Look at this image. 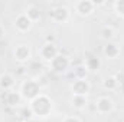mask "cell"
I'll use <instances>...</instances> for the list:
<instances>
[{
    "label": "cell",
    "mask_w": 124,
    "mask_h": 122,
    "mask_svg": "<svg viewBox=\"0 0 124 122\" xmlns=\"http://www.w3.org/2000/svg\"><path fill=\"white\" fill-rule=\"evenodd\" d=\"M52 108V103H51V99L45 95H39L38 98H35L31 102V109L32 112L38 116H45L46 114H49Z\"/></svg>",
    "instance_id": "6da1fadb"
},
{
    "label": "cell",
    "mask_w": 124,
    "mask_h": 122,
    "mask_svg": "<svg viewBox=\"0 0 124 122\" xmlns=\"http://www.w3.org/2000/svg\"><path fill=\"white\" fill-rule=\"evenodd\" d=\"M22 95L26 98V99H31L33 101L35 98H38L40 95V88L36 82L33 81H25L23 85H22Z\"/></svg>",
    "instance_id": "7a4b0ae2"
},
{
    "label": "cell",
    "mask_w": 124,
    "mask_h": 122,
    "mask_svg": "<svg viewBox=\"0 0 124 122\" xmlns=\"http://www.w3.org/2000/svg\"><path fill=\"white\" fill-rule=\"evenodd\" d=\"M68 14H69V12L65 6H58L49 12V16L56 22H65L68 19Z\"/></svg>",
    "instance_id": "3957f363"
},
{
    "label": "cell",
    "mask_w": 124,
    "mask_h": 122,
    "mask_svg": "<svg viewBox=\"0 0 124 122\" xmlns=\"http://www.w3.org/2000/svg\"><path fill=\"white\" fill-rule=\"evenodd\" d=\"M51 65H52V68H54V70L55 72H65L66 69H68V66H69V61L66 59V56H62V55H58L54 61L51 62Z\"/></svg>",
    "instance_id": "277c9868"
},
{
    "label": "cell",
    "mask_w": 124,
    "mask_h": 122,
    "mask_svg": "<svg viewBox=\"0 0 124 122\" xmlns=\"http://www.w3.org/2000/svg\"><path fill=\"white\" fill-rule=\"evenodd\" d=\"M40 53H42V58H43V59L52 62L56 56H58V49H56V46H55L54 43H46V45L42 47Z\"/></svg>",
    "instance_id": "5b68a950"
},
{
    "label": "cell",
    "mask_w": 124,
    "mask_h": 122,
    "mask_svg": "<svg viewBox=\"0 0 124 122\" xmlns=\"http://www.w3.org/2000/svg\"><path fill=\"white\" fill-rule=\"evenodd\" d=\"M113 109V101L107 96H102L97 101V111L100 114H107Z\"/></svg>",
    "instance_id": "8992f818"
},
{
    "label": "cell",
    "mask_w": 124,
    "mask_h": 122,
    "mask_svg": "<svg viewBox=\"0 0 124 122\" xmlns=\"http://www.w3.org/2000/svg\"><path fill=\"white\" fill-rule=\"evenodd\" d=\"M15 56L19 62H25L31 58V49L26 45H19L15 50Z\"/></svg>",
    "instance_id": "52a82bcc"
},
{
    "label": "cell",
    "mask_w": 124,
    "mask_h": 122,
    "mask_svg": "<svg viewBox=\"0 0 124 122\" xmlns=\"http://www.w3.org/2000/svg\"><path fill=\"white\" fill-rule=\"evenodd\" d=\"M32 26V20L26 16V13H23V14H19L17 16V19H16V27L19 29L20 32H26L29 30Z\"/></svg>",
    "instance_id": "ba28073f"
},
{
    "label": "cell",
    "mask_w": 124,
    "mask_h": 122,
    "mask_svg": "<svg viewBox=\"0 0 124 122\" xmlns=\"http://www.w3.org/2000/svg\"><path fill=\"white\" fill-rule=\"evenodd\" d=\"M94 6H95L94 1L85 0V1H78V3L75 4V9H77V12H78L79 14H90L94 10Z\"/></svg>",
    "instance_id": "9c48e42d"
},
{
    "label": "cell",
    "mask_w": 124,
    "mask_h": 122,
    "mask_svg": "<svg viewBox=\"0 0 124 122\" xmlns=\"http://www.w3.org/2000/svg\"><path fill=\"white\" fill-rule=\"evenodd\" d=\"M88 89H90V85L84 79H79V81H77L72 85V91H74L75 95H78V96H85V93L88 92Z\"/></svg>",
    "instance_id": "30bf717a"
},
{
    "label": "cell",
    "mask_w": 124,
    "mask_h": 122,
    "mask_svg": "<svg viewBox=\"0 0 124 122\" xmlns=\"http://www.w3.org/2000/svg\"><path fill=\"white\" fill-rule=\"evenodd\" d=\"M118 53H120V47H118L117 45H114V43H108V45L105 46V49H104V55L108 56V58H111V59L117 58Z\"/></svg>",
    "instance_id": "8fae6325"
},
{
    "label": "cell",
    "mask_w": 124,
    "mask_h": 122,
    "mask_svg": "<svg viewBox=\"0 0 124 122\" xmlns=\"http://www.w3.org/2000/svg\"><path fill=\"white\" fill-rule=\"evenodd\" d=\"M26 16L31 19L32 22H35V20L40 19V10H39V7H38V6H35V4L28 6V9H26Z\"/></svg>",
    "instance_id": "7c38bea8"
},
{
    "label": "cell",
    "mask_w": 124,
    "mask_h": 122,
    "mask_svg": "<svg viewBox=\"0 0 124 122\" xmlns=\"http://www.w3.org/2000/svg\"><path fill=\"white\" fill-rule=\"evenodd\" d=\"M13 78L10 76V75H3L1 78H0V86L4 89V91H9L12 86H13Z\"/></svg>",
    "instance_id": "4fadbf2b"
},
{
    "label": "cell",
    "mask_w": 124,
    "mask_h": 122,
    "mask_svg": "<svg viewBox=\"0 0 124 122\" xmlns=\"http://www.w3.org/2000/svg\"><path fill=\"white\" fill-rule=\"evenodd\" d=\"M85 65H87V68H88L90 70H98V69H100V66H101V62H100L98 58L91 56V58H88V59H87Z\"/></svg>",
    "instance_id": "5bb4252c"
},
{
    "label": "cell",
    "mask_w": 124,
    "mask_h": 122,
    "mask_svg": "<svg viewBox=\"0 0 124 122\" xmlns=\"http://www.w3.org/2000/svg\"><path fill=\"white\" fill-rule=\"evenodd\" d=\"M4 96H6V102H7L9 105H15V103L19 101V95H17V93H15V92L7 91L6 93H4Z\"/></svg>",
    "instance_id": "9a60e30c"
},
{
    "label": "cell",
    "mask_w": 124,
    "mask_h": 122,
    "mask_svg": "<svg viewBox=\"0 0 124 122\" xmlns=\"http://www.w3.org/2000/svg\"><path fill=\"white\" fill-rule=\"evenodd\" d=\"M72 102H74V106H75V108H84V106H85V103H87L85 96H78V95H75V96H74Z\"/></svg>",
    "instance_id": "2e32d148"
},
{
    "label": "cell",
    "mask_w": 124,
    "mask_h": 122,
    "mask_svg": "<svg viewBox=\"0 0 124 122\" xmlns=\"http://www.w3.org/2000/svg\"><path fill=\"white\" fill-rule=\"evenodd\" d=\"M117 85H118V82H117V79H116L114 76L107 78V79H105V82H104V86H105L107 89H114Z\"/></svg>",
    "instance_id": "e0dca14e"
},
{
    "label": "cell",
    "mask_w": 124,
    "mask_h": 122,
    "mask_svg": "<svg viewBox=\"0 0 124 122\" xmlns=\"http://www.w3.org/2000/svg\"><path fill=\"white\" fill-rule=\"evenodd\" d=\"M114 36V29L113 27H104V30H102V37H105V39H110V37H113Z\"/></svg>",
    "instance_id": "ac0fdd59"
},
{
    "label": "cell",
    "mask_w": 124,
    "mask_h": 122,
    "mask_svg": "<svg viewBox=\"0 0 124 122\" xmlns=\"http://www.w3.org/2000/svg\"><path fill=\"white\" fill-rule=\"evenodd\" d=\"M114 6H116V9H117V13L124 17V1H116Z\"/></svg>",
    "instance_id": "d6986e66"
},
{
    "label": "cell",
    "mask_w": 124,
    "mask_h": 122,
    "mask_svg": "<svg viewBox=\"0 0 124 122\" xmlns=\"http://www.w3.org/2000/svg\"><path fill=\"white\" fill-rule=\"evenodd\" d=\"M63 122H81V121H79L77 116H69V118H66Z\"/></svg>",
    "instance_id": "ffe728a7"
},
{
    "label": "cell",
    "mask_w": 124,
    "mask_h": 122,
    "mask_svg": "<svg viewBox=\"0 0 124 122\" xmlns=\"http://www.w3.org/2000/svg\"><path fill=\"white\" fill-rule=\"evenodd\" d=\"M82 69H84V68H77V70H75L77 75H79V78H82V72H84Z\"/></svg>",
    "instance_id": "44dd1931"
},
{
    "label": "cell",
    "mask_w": 124,
    "mask_h": 122,
    "mask_svg": "<svg viewBox=\"0 0 124 122\" xmlns=\"http://www.w3.org/2000/svg\"><path fill=\"white\" fill-rule=\"evenodd\" d=\"M3 34H4V30H3V27H1V26H0V39H1V37H3Z\"/></svg>",
    "instance_id": "7402d4cb"
}]
</instances>
